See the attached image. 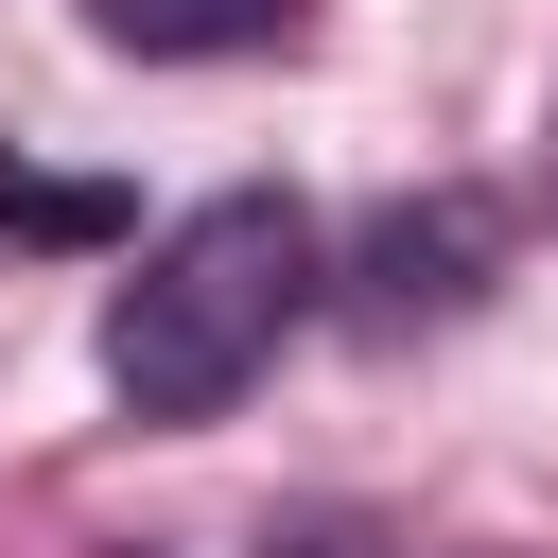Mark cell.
<instances>
[{"label":"cell","mask_w":558,"mask_h":558,"mask_svg":"<svg viewBox=\"0 0 558 558\" xmlns=\"http://www.w3.org/2000/svg\"><path fill=\"white\" fill-rule=\"evenodd\" d=\"M314 314V209L296 192H209L140 244V279L105 296V384L140 418H209L244 401V366Z\"/></svg>","instance_id":"1"},{"label":"cell","mask_w":558,"mask_h":558,"mask_svg":"<svg viewBox=\"0 0 558 558\" xmlns=\"http://www.w3.org/2000/svg\"><path fill=\"white\" fill-rule=\"evenodd\" d=\"M105 17V52H262L296 0H87Z\"/></svg>","instance_id":"3"},{"label":"cell","mask_w":558,"mask_h":558,"mask_svg":"<svg viewBox=\"0 0 558 558\" xmlns=\"http://www.w3.org/2000/svg\"><path fill=\"white\" fill-rule=\"evenodd\" d=\"M471 262H488V209H471V192L384 209V227H366V314H384V331H401V314H453V296H471Z\"/></svg>","instance_id":"2"},{"label":"cell","mask_w":558,"mask_h":558,"mask_svg":"<svg viewBox=\"0 0 558 558\" xmlns=\"http://www.w3.org/2000/svg\"><path fill=\"white\" fill-rule=\"evenodd\" d=\"M0 227H17V244H122V192H105V174H35V157L0 140Z\"/></svg>","instance_id":"4"}]
</instances>
